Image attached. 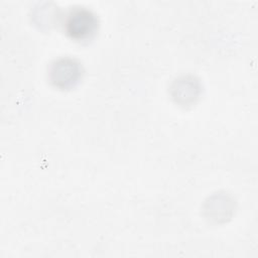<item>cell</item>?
<instances>
[{
    "label": "cell",
    "mask_w": 258,
    "mask_h": 258,
    "mask_svg": "<svg viewBox=\"0 0 258 258\" xmlns=\"http://www.w3.org/2000/svg\"><path fill=\"white\" fill-rule=\"evenodd\" d=\"M67 33L75 39L90 38L97 29L96 15L85 7L72 8L66 17Z\"/></svg>",
    "instance_id": "cell-1"
},
{
    "label": "cell",
    "mask_w": 258,
    "mask_h": 258,
    "mask_svg": "<svg viewBox=\"0 0 258 258\" xmlns=\"http://www.w3.org/2000/svg\"><path fill=\"white\" fill-rule=\"evenodd\" d=\"M81 76V67L72 58H59L55 60L49 71V77L53 85L68 88L78 82Z\"/></svg>",
    "instance_id": "cell-2"
}]
</instances>
